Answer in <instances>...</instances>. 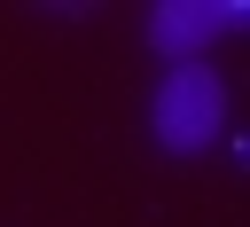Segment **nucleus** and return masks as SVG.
<instances>
[{
    "mask_svg": "<svg viewBox=\"0 0 250 227\" xmlns=\"http://www.w3.org/2000/svg\"><path fill=\"white\" fill-rule=\"evenodd\" d=\"M148 133H156V149H172V157L211 149V141L227 133V78H219L211 63H172V70L156 78V94H148Z\"/></svg>",
    "mask_w": 250,
    "mask_h": 227,
    "instance_id": "f257e3e1",
    "label": "nucleus"
},
{
    "mask_svg": "<svg viewBox=\"0 0 250 227\" xmlns=\"http://www.w3.org/2000/svg\"><path fill=\"white\" fill-rule=\"evenodd\" d=\"M242 16H250L242 0H156L148 8V47L164 63H203L211 39L242 31Z\"/></svg>",
    "mask_w": 250,
    "mask_h": 227,
    "instance_id": "f03ea898",
    "label": "nucleus"
}]
</instances>
